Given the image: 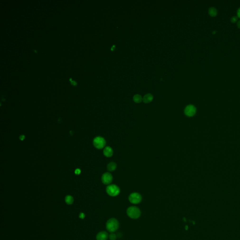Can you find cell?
Returning a JSON list of instances; mask_svg holds the SVG:
<instances>
[{
  "label": "cell",
  "instance_id": "obj_15",
  "mask_svg": "<svg viewBox=\"0 0 240 240\" xmlns=\"http://www.w3.org/2000/svg\"><path fill=\"white\" fill-rule=\"evenodd\" d=\"M109 239L110 240H116V235L115 234L113 233H112L109 235Z\"/></svg>",
  "mask_w": 240,
  "mask_h": 240
},
{
  "label": "cell",
  "instance_id": "obj_5",
  "mask_svg": "<svg viewBox=\"0 0 240 240\" xmlns=\"http://www.w3.org/2000/svg\"><path fill=\"white\" fill-rule=\"evenodd\" d=\"M129 202L133 204L139 203L142 200V197L138 193H132L129 195Z\"/></svg>",
  "mask_w": 240,
  "mask_h": 240
},
{
  "label": "cell",
  "instance_id": "obj_3",
  "mask_svg": "<svg viewBox=\"0 0 240 240\" xmlns=\"http://www.w3.org/2000/svg\"><path fill=\"white\" fill-rule=\"evenodd\" d=\"M107 193L111 197H115L118 195L120 192L119 188L116 185H108L106 188Z\"/></svg>",
  "mask_w": 240,
  "mask_h": 240
},
{
  "label": "cell",
  "instance_id": "obj_14",
  "mask_svg": "<svg viewBox=\"0 0 240 240\" xmlns=\"http://www.w3.org/2000/svg\"><path fill=\"white\" fill-rule=\"evenodd\" d=\"M133 100L136 103H139L143 100V98L141 95L136 94L133 97Z\"/></svg>",
  "mask_w": 240,
  "mask_h": 240
},
{
  "label": "cell",
  "instance_id": "obj_13",
  "mask_svg": "<svg viewBox=\"0 0 240 240\" xmlns=\"http://www.w3.org/2000/svg\"><path fill=\"white\" fill-rule=\"evenodd\" d=\"M65 201L66 203L69 205L72 204L74 202V198H73L70 195H68L65 197Z\"/></svg>",
  "mask_w": 240,
  "mask_h": 240
},
{
  "label": "cell",
  "instance_id": "obj_1",
  "mask_svg": "<svg viewBox=\"0 0 240 240\" xmlns=\"http://www.w3.org/2000/svg\"><path fill=\"white\" fill-rule=\"evenodd\" d=\"M119 226V223L116 219L111 218L107 222L106 228L109 232L113 233L116 231L118 229Z\"/></svg>",
  "mask_w": 240,
  "mask_h": 240
},
{
  "label": "cell",
  "instance_id": "obj_21",
  "mask_svg": "<svg viewBox=\"0 0 240 240\" xmlns=\"http://www.w3.org/2000/svg\"><path fill=\"white\" fill-rule=\"evenodd\" d=\"M71 84L72 85H76V84H77V83H76V81H74V80H72V81H71Z\"/></svg>",
  "mask_w": 240,
  "mask_h": 240
},
{
  "label": "cell",
  "instance_id": "obj_12",
  "mask_svg": "<svg viewBox=\"0 0 240 240\" xmlns=\"http://www.w3.org/2000/svg\"><path fill=\"white\" fill-rule=\"evenodd\" d=\"M209 14L211 17H215L217 14V10L214 7H211L208 10Z\"/></svg>",
  "mask_w": 240,
  "mask_h": 240
},
{
  "label": "cell",
  "instance_id": "obj_8",
  "mask_svg": "<svg viewBox=\"0 0 240 240\" xmlns=\"http://www.w3.org/2000/svg\"><path fill=\"white\" fill-rule=\"evenodd\" d=\"M108 234L105 231L99 232L96 235L97 240H107L108 238Z\"/></svg>",
  "mask_w": 240,
  "mask_h": 240
},
{
  "label": "cell",
  "instance_id": "obj_11",
  "mask_svg": "<svg viewBox=\"0 0 240 240\" xmlns=\"http://www.w3.org/2000/svg\"><path fill=\"white\" fill-rule=\"evenodd\" d=\"M117 167V165L115 162H111L107 166V169L109 172H113L114 171Z\"/></svg>",
  "mask_w": 240,
  "mask_h": 240
},
{
  "label": "cell",
  "instance_id": "obj_19",
  "mask_svg": "<svg viewBox=\"0 0 240 240\" xmlns=\"http://www.w3.org/2000/svg\"><path fill=\"white\" fill-rule=\"evenodd\" d=\"M24 139H25V136L23 135H22L19 136V139L21 141H23Z\"/></svg>",
  "mask_w": 240,
  "mask_h": 240
},
{
  "label": "cell",
  "instance_id": "obj_6",
  "mask_svg": "<svg viewBox=\"0 0 240 240\" xmlns=\"http://www.w3.org/2000/svg\"><path fill=\"white\" fill-rule=\"evenodd\" d=\"M196 108L193 105H188L185 108L184 113L188 117L193 116L196 113Z\"/></svg>",
  "mask_w": 240,
  "mask_h": 240
},
{
  "label": "cell",
  "instance_id": "obj_23",
  "mask_svg": "<svg viewBox=\"0 0 240 240\" xmlns=\"http://www.w3.org/2000/svg\"><path fill=\"white\" fill-rule=\"evenodd\" d=\"M70 80L71 81H71H72V78H70Z\"/></svg>",
  "mask_w": 240,
  "mask_h": 240
},
{
  "label": "cell",
  "instance_id": "obj_7",
  "mask_svg": "<svg viewBox=\"0 0 240 240\" xmlns=\"http://www.w3.org/2000/svg\"><path fill=\"white\" fill-rule=\"evenodd\" d=\"M101 181L104 184H109L113 181V176L111 174L108 172L105 173L102 175Z\"/></svg>",
  "mask_w": 240,
  "mask_h": 240
},
{
  "label": "cell",
  "instance_id": "obj_20",
  "mask_svg": "<svg viewBox=\"0 0 240 240\" xmlns=\"http://www.w3.org/2000/svg\"><path fill=\"white\" fill-rule=\"evenodd\" d=\"M237 17L238 18H240V7L237 9Z\"/></svg>",
  "mask_w": 240,
  "mask_h": 240
},
{
  "label": "cell",
  "instance_id": "obj_16",
  "mask_svg": "<svg viewBox=\"0 0 240 240\" xmlns=\"http://www.w3.org/2000/svg\"><path fill=\"white\" fill-rule=\"evenodd\" d=\"M238 17H236V16H234L231 19V21L232 23H236L237 21V20H238Z\"/></svg>",
  "mask_w": 240,
  "mask_h": 240
},
{
  "label": "cell",
  "instance_id": "obj_9",
  "mask_svg": "<svg viewBox=\"0 0 240 240\" xmlns=\"http://www.w3.org/2000/svg\"><path fill=\"white\" fill-rule=\"evenodd\" d=\"M113 153L112 148L110 146H107L103 150V154L107 157H111Z\"/></svg>",
  "mask_w": 240,
  "mask_h": 240
},
{
  "label": "cell",
  "instance_id": "obj_4",
  "mask_svg": "<svg viewBox=\"0 0 240 240\" xmlns=\"http://www.w3.org/2000/svg\"><path fill=\"white\" fill-rule=\"evenodd\" d=\"M93 144L95 148L98 149H101L105 146L106 142L103 137L97 136L93 139Z\"/></svg>",
  "mask_w": 240,
  "mask_h": 240
},
{
  "label": "cell",
  "instance_id": "obj_17",
  "mask_svg": "<svg viewBox=\"0 0 240 240\" xmlns=\"http://www.w3.org/2000/svg\"><path fill=\"white\" fill-rule=\"evenodd\" d=\"M75 174H76V175H79L81 173V170L79 168H77L75 170Z\"/></svg>",
  "mask_w": 240,
  "mask_h": 240
},
{
  "label": "cell",
  "instance_id": "obj_10",
  "mask_svg": "<svg viewBox=\"0 0 240 240\" xmlns=\"http://www.w3.org/2000/svg\"><path fill=\"white\" fill-rule=\"evenodd\" d=\"M153 99V96L151 94L149 93L146 94L144 97V98H143V101L145 103H148L152 101Z\"/></svg>",
  "mask_w": 240,
  "mask_h": 240
},
{
  "label": "cell",
  "instance_id": "obj_2",
  "mask_svg": "<svg viewBox=\"0 0 240 240\" xmlns=\"http://www.w3.org/2000/svg\"><path fill=\"white\" fill-rule=\"evenodd\" d=\"M127 213L129 218L133 219L138 218L141 215L140 210L136 206H131L127 210Z\"/></svg>",
  "mask_w": 240,
  "mask_h": 240
},
{
  "label": "cell",
  "instance_id": "obj_22",
  "mask_svg": "<svg viewBox=\"0 0 240 240\" xmlns=\"http://www.w3.org/2000/svg\"><path fill=\"white\" fill-rule=\"evenodd\" d=\"M237 26H238V27H239V28L240 29V21H239L238 22V23H237Z\"/></svg>",
  "mask_w": 240,
  "mask_h": 240
},
{
  "label": "cell",
  "instance_id": "obj_18",
  "mask_svg": "<svg viewBox=\"0 0 240 240\" xmlns=\"http://www.w3.org/2000/svg\"><path fill=\"white\" fill-rule=\"evenodd\" d=\"M79 218H80V219H84L85 218V214L84 213L81 212V213H80V215H79Z\"/></svg>",
  "mask_w": 240,
  "mask_h": 240
}]
</instances>
